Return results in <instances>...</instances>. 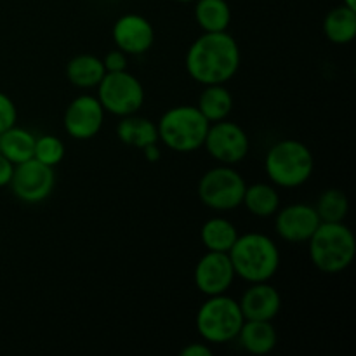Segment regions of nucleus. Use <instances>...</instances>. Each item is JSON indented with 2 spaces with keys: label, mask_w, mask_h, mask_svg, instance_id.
Returning a JSON list of instances; mask_svg holds the SVG:
<instances>
[{
  "label": "nucleus",
  "mask_w": 356,
  "mask_h": 356,
  "mask_svg": "<svg viewBox=\"0 0 356 356\" xmlns=\"http://www.w3.org/2000/svg\"><path fill=\"white\" fill-rule=\"evenodd\" d=\"M242 61L240 47L228 31L202 33L186 52V72L202 86L228 83Z\"/></svg>",
  "instance_id": "obj_1"
},
{
  "label": "nucleus",
  "mask_w": 356,
  "mask_h": 356,
  "mask_svg": "<svg viewBox=\"0 0 356 356\" xmlns=\"http://www.w3.org/2000/svg\"><path fill=\"white\" fill-rule=\"evenodd\" d=\"M228 256L236 277L247 284L270 282L280 268V250L273 238L264 233L238 235Z\"/></svg>",
  "instance_id": "obj_2"
},
{
  "label": "nucleus",
  "mask_w": 356,
  "mask_h": 356,
  "mask_svg": "<svg viewBox=\"0 0 356 356\" xmlns=\"http://www.w3.org/2000/svg\"><path fill=\"white\" fill-rule=\"evenodd\" d=\"M308 254L313 266L325 275H339L353 264L356 238L343 222H320L308 240Z\"/></svg>",
  "instance_id": "obj_3"
},
{
  "label": "nucleus",
  "mask_w": 356,
  "mask_h": 356,
  "mask_svg": "<svg viewBox=\"0 0 356 356\" xmlns=\"http://www.w3.org/2000/svg\"><path fill=\"white\" fill-rule=\"evenodd\" d=\"M264 170L271 184L278 188H299L309 181L315 170V156L305 143L282 139L268 149Z\"/></svg>",
  "instance_id": "obj_4"
},
{
  "label": "nucleus",
  "mask_w": 356,
  "mask_h": 356,
  "mask_svg": "<svg viewBox=\"0 0 356 356\" xmlns=\"http://www.w3.org/2000/svg\"><path fill=\"white\" fill-rule=\"evenodd\" d=\"M211 122L197 106L179 104L172 106L160 117L156 124L159 143L176 153H193L204 148Z\"/></svg>",
  "instance_id": "obj_5"
},
{
  "label": "nucleus",
  "mask_w": 356,
  "mask_h": 356,
  "mask_svg": "<svg viewBox=\"0 0 356 356\" xmlns=\"http://www.w3.org/2000/svg\"><path fill=\"white\" fill-rule=\"evenodd\" d=\"M243 322L245 318L238 301L226 294L207 298L195 316L198 336L209 344L232 343L238 336Z\"/></svg>",
  "instance_id": "obj_6"
},
{
  "label": "nucleus",
  "mask_w": 356,
  "mask_h": 356,
  "mask_svg": "<svg viewBox=\"0 0 356 356\" xmlns=\"http://www.w3.org/2000/svg\"><path fill=\"white\" fill-rule=\"evenodd\" d=\"M245 188V179L235 167L219 163L200 177L197 193L205 207L218 212H228L242 205Z\"/></svg>",
  "instance_id": "obj_7"
},
{
  "label": "nucleus",
  "mask_w": 356,
  "mask_h": 356,
  "mask_svg": "<svg viewBox=\"0 0 356 356\" xmlns=\"http://www.w3.org/2000/svg\"><path fill=\"white\" fill-rule=\"evenodd\" d=\"M96 97L106 113L122 118L138 113L145 104L146 94L138 76L124 70L104 73L103 80L97 86Z\"/></svg>",
  "instance_id": "obj_8"
},
{
  "label": "nucleus",
  "mask_w": 356,
  "mask_h": 356,
  "mask_svg": "<svg viewBox=\"0 0 356 356\" xmlns=\"http://www.w3.org/2000/svg\"><path fill=\"white\" fill-rule=\"evenodd\" d=\"M204 148L216 162L222 165H236L249 155L250 141L242 125L226 118L209 125Z\"/></svg>",
  "instance_id": "obj_9"
},
{
  "label": "nucleus",
  "mask_w": 356,
  "mask_h": 356,
  "mask_svg": "<svg viewBox=\"0 0 356 356\" xmlns=\"http://www.w3.org/2000/svg\"><path fill=\"white\" fill-rule=\"evenodd\" d=\"M10 190L24 204H40L51 197L56 186L54 167H49L38 160L30 159L14 165Z\"/></svg>",
  "instance_id": "obj_10"
},
{
  "label": "nucleus",
  "mask_w": 356,
  "mask_h": 356,
  "mask_svg": "<svg viewBox=\"0 0 356 356\" xmlns=\"http://www.w3.org/2000/svg\"><path fill=\"white\" fill-rule=\"evenodd\" d=\"M104 115L106 111L101 106L96 96L82 94L66 106L63 127L70 138L76 139V141H87L99 134L104 124Z\"/></svg>",
  "instance_id": "obj_11"
},
{
  "label": "nucleus",
  "mask_w": 356,
  "mask_h": 356,
  "mask_svg": "<svg viewBox=\"0 0 356 356\" xmlns=\"http://www.w3.org/2000/svg\"><path fill=\"white\" fill-rule=\"evenodd\" d=\"M235 278L236 275L228 252L207 250V254H204L195 266V287L207 298L226 294Z\"/></svg>",
  "instance_id": "obj_12"
},
{
  "label": "nucleus",
  "mask_w": 356,
  "mask_h": 356,
  "mask_svg": "<svg viewBox=\"0 0 356 356\" xmlns=\"http://www.w3.org/2000/svg\"><path fill=\"white\" fill-rule=\"evenodd\" d=\"M320 218L312 204H291L275 214V229L289 243H306L320 226Z\"/></svg>",
  "instance_id": "obj_13"
},
{
  "label": "nucleus",
  "mask_w": 356,
  "mask_h": 356,
  "mask_svg": "<svg viewBox=\"0 0 356 356\" xmlns=\"http://www.w3.org/2000/svg\"><path fill=\"white\" fill-rule=\"evenodd\" d=\"M115 47L124 51L125 54L141 56L152 49L155 42L153 24L141 14L129 13L118 17L111 28Z\"/></svg>",
  "instance_id": "obj_14"
},
{
  "label": "nucleus",
  "mask_w": 356,
  "mask_h": 356,
  "mask_svg": "<svg viewBox=\"0 0 356 356\" xmlns=\"http://www.w3.org/2000/svg\"><path fill=\"white\" fill-rule=\"evenodd\" d=\"M245 320H263L273 322L282 308V296L268 282L249 284L238 301Z\"/></svg>",
  "instance_id": "obj_15"
},
{
  "label": "nucleus",
  "mask_w": 356,
  "mask_h": 356,
  "mask_svg": "<svg viewBox=\"0 0 356 356\" xmlns=\"http://www.w3.org/2000/svg\"><path fill=\"white\" fill-rule=\"evenodd\" d=\"M236 339L247 353L257 356L271 353L278 343L273 322H263V320H245Z\"/></svg>",
  "instance_id": "obj_16"
},
{
  "label": "nucleus",
  "mask_w": 356,
  "mask_h": 356,
  "mask_svg": "<svg viewBox=\"0 0 356 356\" xmlns=\"http://www.w3.org/2000/svg\"><path fill=\"white\" fill-rule=\"evenodd\" d=\"M117 138L125 146L143 149L145 146L159 143V131H156L155 122L138 117V113H134L120 118L117 125Z\"/></svg>",
  "instance_id": "obj_17"
},
{
  "label": "nucleus",
  "mask_w": 356,
  "mask_h": 356,
  "mask_svg": "<svg viewBox=\"0 0 356 356\" xmlns=\"http://www.w3.org/2000/svg\"><path fill=\"white\" fill-rule=\"evenodd\" d=\"M104 70L103 59L92 54H79L72 58L66 65V76L70 83L79 89H92L103 80Z\"/></svg>",
  "instance_id": "obj_18"
},
{
  "label": "nucleus",
  "mask_w": 356,
  "mask_h": 356,
  "mask_svg": "<svg viewBox=\"0 0 356 356\" xmlns=\"http://www.w3.org/2000/svg\"><path fill=\"white\" fill-rule=\"evenodd\" d=\"M195 21L204 33L228 31L232 7L226 0H195Z\"/></svg>",
  "instance_id": "obj_19"
},
{
  "label": "nucleus",
  "mask_w": 356,
  "mask_h": 356,
  "mask_svg": "<svg viewBox=\"0 0 356 356\" xmlns=\"http://www.w3.org/2000/svg\"><path fill=\"white\" fill-rule=\"evenodd\" d=\"M242 205L256 218H273L280 209V195L275 184L254 183L245 188Z\"/></svg>",
  "instance_id": "obj_20"
},
{
  "label": "nucleus",
  "mask_w": 356,
  "mask_h": 356,
  "mask_svg": "<svg viewBox=\"0 0 356 356\" xmlns=\"http://www.w3.org/2000/svg\"><path fill=\"white\" fill-rule=\"evenodd\" d=\"M197 108L211 124L219 120H226L233 110V96L225 83L204 86Z\"/></svg>",
  "instance_id": "obj_21"
},
{
  "label": "nucleus",
  "mask_w": 356,
  "mask_h": 356,
  "mask_svg": "<svg viewBox=\"0 0 356 356\" xmlns=\"http://www.w3.org/2000/svg\"><path fill=\"white\" fill-rule=\"evenodd\" d=\"M323 33L332 44L346 45L356 37V10L343 3L334 7L323 19Z\"/></svg>",
  "instance_id": "obj_22"
},
{
  "label": "nucleus",
  "mask_w": 356,
  "mask_h": 356,
  "mask_svg": "<svg viewBox=\"0 0 356 356\" xmlns=\"http://www.w3.org/2000/svg\"><path fill=\"white\" fill-rule=\"evenodd\" d=\"M35 134L23 127H10L0 134V153L14 165L33 159Z\"/></svg>",
  "instance_id": "obj_23"
},
{
  "label": "nucleus",
  "mask_w": 356,
  "mask_h": 356,
  "mask_svg": "<svg viewBox=\"0 0 356 356\" xmlns=\"http://www.w3.org/2000/svg\"><path fill=\"white\" fill-rule=\"evenodd\" d=\"M200 238L205 249L212 252H229L233 243L238 238V229L226 218H212L204 222Z\"/></svg>",
  "instance_id": "obj_24"
},
{
  "label": "nucleus",
  "mask_w": 356,
  "mask_h": 356,
  "mask_svg": "<svg viewBox=\"0 0 356 356\" xmlns=\"http://www.w3.org/2000/svg\"><path fill=\"white\" fill-rule=\"evenodd\" d=\"M315 211L322 222H343L350 212V200L344 191L330 188L320 195Z\"/></svg>",
  "instance_id": "obj_25"
},
{
  "label": "nucleus",
  "mask_w": 356,
  "mask_h": 356,
  "mask_svg": "<svg viewBox=\"0 0 356 356\" xmlns=\"http://www.w3.org/2000/svg\"><path fill=\"white\" fill-rule=\"evenodd\" d=\"M66 155L65 143L52 134L38 136L35 139V149H33V159L38 162L45 163L49 167H56L63 162Z\"/></svg>",
  "instance_id": "obj_26"
},
{
  "label": "nucleus",
  "mask_w": 356,
  "mask_h": 356,
  "mask_svg": "<svg viewBox=\"0 0 356 356\" xmlns=\"http://www.w3.org/2000/svg\"><path fill=\"white\" fill-rule=\"evenodd\" d=\"M17 122V108L6 92H0V134L14 127Z\"/></svg>",
  "instance_id": "obj_27"
},
{
  "label": "nucleus",
  "mask_w": 356,
  "mask_h": 356,
  "mask_svg": "<svg viewBox=\"0 0 356 356\" xmlns=\"http://www.w3.org/2000/svg\"><path fill=\"white\" fill-rule=\"evenodd\" d=\"M104 70L108 72H124L127 70V54L120 49H115V51H110L103 58Z\"/></svg>",
  "instance_id": "obj_28"
},
{
  "label": "nucleus",
  "mask_w": 356,
  "mask_h": 356,
  "mask_svg": "<svg viewBox=\"0 0 356 356\" xmlns=\"http://www.w3.org/2000/svg\"><path fill=\"white\" fill-rule=\"evenodd\" d=\"M181 356H212V350L209 348V343H191L183 348Z\"/></svg>",
  "instance_id": "obj_29"
},
{
  "label": "nucleus",
  "mask_w": 356,
  "mask_h": 356,
  "mask_svg": "<svg viewBox=\"0 0 356 356\" xmlns=\"http://www.w3.org/2000/svg\"><path fill=\"white\" fill-rule=\"evenodd\" d=\"M13 172H14V163L9 162V160L0 153V188L9 186Z\"/></svg>",
  "instance_id": "obj_30"
},
{
  "label": "nucleus",
  "mask_w": 356,
  "mask_h": 356,
  "mask_svg": "<svg viewBox=\"0 0 356 356\" xmlns=\"http://www.w3.org/2000/svg\"><path fill=\"white\" fill-rule=\"evenodd\" d=\"M141 152H143V155H145V159L148 160V162H159L160 156H162V152H160L159 143H153V145L145 146Z\"/></svg>",
  "instance_id": "obj_31"
},
{
  "label": "nucleus",
  "mask_w": 356,
  "mask_h": 356,
  "mask_svg": "<svg viewBox=\"0 0 356 356\" xmlns=\"http://www.w3.org/2000/svg\"><path fill=\"white\" fill-rule=\"evenodd\" d=\"M343 3L346 7H350V9H355L356 10V0H343Z\"/></svg>",
  "instance_id": "obj_32"
},
{
  "label": "nucleus",
  "mask_w": 356,
  "mask_h": 356,
  "mask_svg": "<svg viewBox=\"0 0 356 356\" xmlns=\"http://www.w3.org/2000/svg\"><path fill=\"white\" fill-rule=\"evenodd\" d=\"M176 2H181V3H188V2H195V0H176Z\"/></svg>",
  "instance_id": "obj_33"
}]
</instances>
